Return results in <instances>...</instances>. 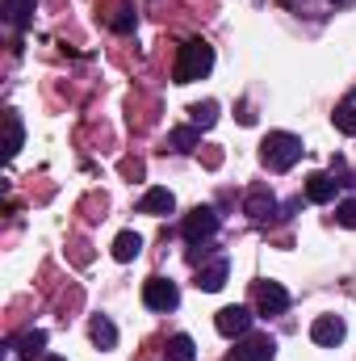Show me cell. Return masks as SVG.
Listing matches in <instances>:
<instances>
[{
	"label": "cell",
	"mask_w": 356,
	"mask_h": 361,
	"mask_svg": "<svg viewBox=\"0 0 356 361\" xmlns=\"http://www.w3.org/2000/svg\"><path fill=\"white\" fill-rule=\"evenodd\" d=\"M210 68H214V47H210L205 38H189V42L180 47V55H177L172 80H177V85H193V80L210 76Z\"/></svg>",
	"instance_id": "obj_1"
},
{
	"label": "cell",
	"mask_w": 356,
	"mask_h": 361,
	"mask_svg": "<svg viewBox=\"0 0 356 361\" xmlns=\"http://www.w3.org/2000/svg\"><path fill=\"white\" fill-rule=\"evenodd\" d=\"M260 160H265L272 173H289L302 160V139L289 135V130H272L265 143H260Z\"/></svg>",
	"instance_id": "obj_2"
},
{
	"label": "cell",
	"mask_w": 356,
	"mask_h": 361,
	"mask_svg": "<svg viewBox=\"0 0 356 361\" xmlns=\"http://www.w3.org/2000/svg\"><path fill=\"white\" fill-rule=\"evenodd\" d=\"M177 302H180L177 281H168V277H147V281H143V307H151V311H172Z\"/></svg>",
	"instance_id": "obj_3"
},
{
	"label": "cell",
	"mask_w": 356,
	"mask_h": 361,
	"mask_svg": "<svg viewBox=\"0 0 356 361\" xmlns=\"http://www.w3.org/2000/svg\"><path fill=\"white\" fill-rule=\"evenodd\" d=\"M184 240L189 244H205L214 231H218V210L214 206H197V210H189V219H184Z\"/></svg>",
	"instance_id": "obj_4"
},
{
	"label": "cell",
	"mask_w": 356,
	"mask_h": 361,
	"mask_svg": "<svg viewBox=\"0 0 356 361\" xmlns=\"http://www.w3.org/2000/svg\"><path fill=\"white\" fill-rule=\"evenodd\" d=\"M256 307H260V315H285L289 311V290L281 286V281H265L260 290H256Z\"/></svg>",
	"instance_id": "obj_5"
},
{
	"label": "cell",
	"mask_w": 356,
	"mask_h": 361,
	"mask_svg": "<svg viewBox=\"0 0 356 361\" xmlns=\"http://www.w3.org/2000/svg\"><path fill=\"white\" fill-rule=\"evenodd\" d=\"M214 328H218L222 336H248L252 311H248V307H222V311L214 315Z\"/></svg>",
	"instance_id": "obj_6"
},
{
	"label": "cell",
	"mask_w": 356,
	"mask_h": 361,
	"mask_svg": "<svg viewBox=\"0 0 356 361\" xmlns=\"http://www.w3.org/2000/svg\"><path fill=\"white\" fill-rule=\"evenodd\" d=\"M344 332H348V328H344L340 315H319V319L310 324V341L323 345V349H336V345L344 341Z\"/></svg>",
	"instance_id": "obj_7"
},
{
	"label": "cell",
	"mask_w": 356,
	"mask_h": 361,
	"mask_svg": "<svg viewBox=\"0 0 356 361\" xmlns=\"http://www.w3.org/2000/svg\"><path fill=\"white\" fill-rule=\"evenodd\" d=\"M272 353H276V341L272 336H243L239 345H235V361H272Z\"/></svg>",
	"instance_id": "obj_8"
},
{
	"label": "cell",
	"mask_w": 356,
	"mask_h": 361,
	"mask_svg": "<svg viewBox=\"0 0 356 361\" xmlns=\"http://www.w3.org/2000/svg\"><path fill=\"white\" fill-rule=\"evenodd\" d=\"M243 214H248V219H256V223H265V219L276 214V197H272L268 189H252V193H248V202H243Z\"/></svg>",
	"instance_id": "obj_9"
},
{
	"label": "cell",
	"mask_w": 356,
	"mask_h": 361,
	"mask_svg": "<svg viewBox=\"0 0 356 361\" xmlns=\"http://www.w3.org/2000/svg\"><path fill=\"white\" fill-rule=\"evenodd\" d=\"M227 273H231V261H227V257H218L214 265H205V269L197 273V290H205V294L222 290V286H227Z\"/></svg>",
	"instance_id": "obj_10"
},
{
	"label": "cell",
	"mask_w": 356,
	"mask_h": 361,
	"mask_svg": "<svg viewBox=\"0 0 356 361\" xmlns=\"http://www.w3.org/2000/svg\"><path fill=\"white\" fill-rule=\"evenodd\" d=\"M172 206H177L172 189H147L139 202V214H172Z\"/></svg>",
	"instance_id": "obj_11"
},
{
	"label": "cell",
	"mask_w": 356,
	"mask_h": 361,
	"mask_svg": "<svg viewBox=\"0 0 356 361\" xmlns=\"http://www.w3.org/2000/svg\"><path fill=\"white\" fill-rule=\"evenodd\" d=\"M336 185H340V180L331 177V173H310V177H306V197L323 206V202L336 197Z\"/></svg>",
	"instance_id": "obj_12"
},
{
	"label": "cell",
	"mask_w": 356,
	"mask_h": 361,
	"mask_svg": "<svg viewBox=\"0 0 356 361\" xmlns=\"http://www.w3.org/2000/svg\"><path fill=\"white\" fill-rule=\"evenodd\" d=\"M139 252H143V235L139 231H122L113 240V261H134Z\"/></svg>",
	"instance_id": "obj_13"
},
{
	"label": "cell",
	"mask_w": 356,
	"mask_h": 361,
	"mask_svg": "<svg viewBox=\"0 0 356 361\" xmlns=\"http://www.w3.org/2000/svg\"><path fill=\"white\" fill-rule=\"evenodd\" d=\"M193 357H197V345H193V336L177 332V336L168 341V349H164V361H193Z\"/></svg>",
	"instance_id": "obj_14"
},
{
	"label": "cell",
	"mask_w": 356,
	"mask_h": 361,
	"mask_svg": "<svg viewBox=\"0 0 356 361\" xmlns=\"http://www.w3.org/2000/svg\"><path fill=\"white\" fill-rule=\"evenodd\" d=\"M34 4H38V0H4V21H8L13 30H21V25L30 21Z\"/></svg>",
	"instance_id": "obj_15"
},
{
	"label": "cell",
	"mask_w": 356,
	"mask_h": 361,
	"mask_svg": "<svg viewBox=\"0 0 356 361\" xmlns=\"http://www.w3.org/2000/svg\"><path fill=\"white\" fill-rule=\"evenodd\" d=\"M189 118H193L197 130H210V126L218 122V101H197V105L189 109Z\"/></svg>",
	"instance_id": "obj_16"
},
{
	"label": "cell",
	"mask_w": 356,
	"mask_h": 361,
	"mask_svg": "<svg viewBox=\"0 0 356 361\" xmlns=\"http://www.w3.org/2000/svg\"><path fill=\"white\" fill-rule=\"evenodd\" d=\"M197 143H201V130H197V126H177V130L168 135V147H172V152H193Z\"/></svg>",
	"instance_id": "obj_17"
},
{
	"label": "cell",
	"mask_w": 356,
	"mask_h": 361,
	"mask_svg": "<svg viewBox=\"0 0 356 361\" xmlns=\"http://www.w3.org/2000/svg\"><path fill=\"white\" fill-rule=\"evenodd\" d=\"M89 332H92V341H96V349H113V345H117V328H113L105 315H96V319H92Z\"/></svg>",
	"instance_id": "obj_18"
},
{
	"label": "cell",
	"mask_w": 356,
	"mask_h": 361,
	"mask_svg": "<svg viewBox=\"0 0 356 361\" xmlns=\"http://www.w3.org/2000/svg\"><path fill=\"white\" fill-rule=\"evenodd\" d=\"M4 122H8V147H4V152H8V160H13V156L21 152V143H25V126H21V118H17V114H8Z\"/></svg>",
	"instance_id": "obj_19"
},
{
	"label": "cell",
	"mask_w": 356,
	"mask_h": 361,
	"mask_svg": "<svg viewBox=\"0 0 356 361\" xmlns=\"http://www.w3.org/2000/svg\"><path fill=\"white\" fill-rule=\"evenodd\" d=\"M42 345H46V332H42V328H34V332H25V336L17 341V353H21V357H30V361H34V353H38Z\"/></svg>",
	"instance_id": "obj_20"
},
{
	"label": "cell",
	"mask_w": 356,
	"mask_h": 361,
	"mask_svg": "<svg viewBox=\"0 0 356 361\" xmlns=\"http://www.w3.org/2000/svg\"><path fill=\"white\" fill-rule=\"evenodd\" d=\"M331 122H336L340 135H356V105H340V109L331 114Z\"/></svg>",
	"instance_id": "obj_21"
},
{
	"label": "cell",
	"mask_w": 356,
	"mask_h": 361,
	"mask_svg": "<svg viewBox=\"0 0 356 361\" xmlns=\"http://www.w3.org/2000/svg\"><path fill=\"white\" fill-rule=\"evenodd\" d=\"M113 30H117V34H130V30H134V8H130V4H122V8H117Z\"/></svg>",
	"instance_id": "obj_22"
},
{
	"label": "cell",
	"mask_w": 356,
	"mask_h": 361,
	"mask_svg": "<svg viewBox=\"0 0 356 361\" xmlns=\"http://www.w3.org/2000/svg\"><path fill=\"white\" fill-rule=\"evenodd\" d=\"M336 223H340V227H356V197L340 202V210H336Z\"/></svg>",
	"instance_id": "obj_23"
},
{
	"label": "cell",
	"mask_w": 356,
	"mask_h": 361,
	"mask_svg": "<svg viewBox=\"0 0 356 361\" xmlns=\"http://www.w3.org/2000/svg\"><path fill=\"white\" fill-rule=\"evenodd\" d=\"M239 122H243V126H252V122H256V114H252V105H248V101L239 105Z\"/></svg>",
	"instance_id": "obj_24"
},
{
	"label": "cell",
	"mask_w": 356,
	"mask_h": 361,
	"mask_svg": "<svg viewBox=\"0 0 356 361\" xmlns=\"http://www.w3.org/2000/svg\"><path fill=\"white\" fill-rule=\"evenodd\" d=\"M38 361H68V357H55V353H46V357H38Z\"/></svg>",
	"instance_id": "obj_25"
}]
</instances>
